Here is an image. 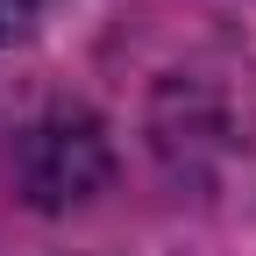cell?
<instances>
[{"instance_id":"6da1fadb","label":"cell","mask_w":256,"mask_h":256,"mask_svg":"<svg viewBox=\"0 0 256 256\" xmlns=\"http://www.w3.org/2000/svg\"><path fill=\"white\" fill-rule=\"evenodd\" d=\"M57 8H64V0H0V50L43 36V22H50Z\"/></svg>"}]
</instances>
